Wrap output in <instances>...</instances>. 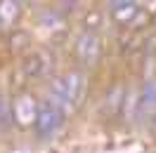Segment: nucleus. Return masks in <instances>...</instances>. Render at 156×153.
I'll list each match as a JSON object with an SVG mask.
<instances>
[{
  "instance_id": "nucleus-9",
  "label": "nucleus",
  "mask_w": 156,
  "mask_h": 153,
  "mask_svg": "<svg viewBox=\"0 0 156 153\" xmlns=\"http://www.w3.org/2000/svg\"><path fill=\"white\" fill-rule=\"evenodd\" d=\"M144 49H147V54H144V61H147V64H144V68H147V76L151 78L156 73V36L147 40V47Z\"/></svg>"
},
{
  "instance_id": "nucleus-11",
  "label": "nucleus",
  "mask_w": 156,
  "mask_h": 153,
  "mask_svg": "<svg viewBox=\"0 0 156 153\" xmlns=\"http://www.w3.org/2000/svg\"><path fill=\"white\" fill-rule=\"evenodd\" d=\"M12 123V101L5 94H0V130H7Z\"/></svg>"
},
{
  "instance_id": "nucleus-12",
  "label": "nucleus",
  "mask_w": 156,
  "mask_h": 153,
  "mask_svg": "<svg viewBox=\"0 0 156 153\" xmlns=\"http://www.w3.org/2000/svg\"><path fill=\"white\" fill-rule=\"evenodd\" d=\"M99 21H102V12H92L90 17H85V29L90 33H95V29L99 26Z\"/></svg>"
},
{
  "instance_id": "nucleus-6",
  "label": "nucleus",
  "mask_w": 156,
  "mask_h": 153,
  "mask_svg": "<svg viewBox=\"0 0 156 153\" xmlns=\"http://www.w3.org/2000/svg\"><path fill=\"white\" fill-rule=\"evenodd\" d=\"M126 94L128 90L123 83H116V85H111V90L107 92L104 97V104H102V113L109 115V118H114L116 113L123 111V101H126Z\"/></svg>"
},
{
  "instance_id": "nucleus-2",
  "label": "nucleus",
  "mask_w": 156,
  "mask_h": 153,
  "mask_svg": "<svg viewBox=\"0 0 156 153\" xmlns=\"http://www.w3.org/2000/svg\"><path fill=\"white\" fill-rule=\"evenodd\" d=\"M99 54H102V40H99L97 33H80V38L76 40V59L83 64V66L92 68L99 61Z\"/></svg>"
},
{
  "instance_id": "nucleus-5",
  "label": "nucleus",
  "mask_w": 156,
  "mask_h": 153,
  "mask_svg": "<svg viewBox=\"0 0 156 153\" xmlns=\"http://www.w3.org/2000/svg\"><path fill=\"white\" fill-rule=\"evenodd\" d=\"M50 64H52V59L48 57V52H43V49H33L31 54L24 57L21 71L26 73V78H40V76L48 73Z\"/></svg>"
},
{
  "instance_id": "nucleus-4",
  "label": "nucleus",
  "mask_w": 156,
  "mask_h": 153,
  "mask_svg": "<svg viewBox=\"0 0 156 153\" xmlns=\"http://www.w3.org/2000/svg\"><path fill=\"white\" fill-rule=\"evenodd\" d=\"M64 80V87H66V97H69V104L71 108H78L83 97H85V76L80 71H69L62 76Z\"/></svg>"
},
{
  "instance_id": "nucleus-7",
  "label": "nucleus",
  "mask_w": 156,
  "mask_h": 153,
  "mask_svg": "<svg viewBox=\"0 0 156 153\" xmlns=\"http://www.w3.org/2000/svg\"><path fill=\"white\" fill-rule=\"evenodd\" d=\"M111 19L121 24V26H126V24H133L135 17L140 14V5L137 2H114L111 5Z\"/></svg>"
},
{
  "instance_id": "nucleus-8",
  "label": "nucleus",
  "mask_w": 156,
  "mask_h": 153,
  "mask_svg": "<svg viewBox=\"0 0 156 153\" xmlns=\"http://www.w3.org/2000/svg\"><path fill=\"white\" fill-rule=\"evenodd\" d=\"M19 14V2H0V24L10 26Z\"/></svg>"
},
{
  "instance_id": "nucleus-10",
  "label": "nucleus",
  "mask_w": 156,
  "mask_h": 153,
  "mask_svg": "<svg viewBox=\"0 0 156 153\" xmlns=\"http://www.w3.org/2000/svg\"><path fill=\"white\" fill-rule=\"evenodd\" d=\"M149 106H156V83H144L142 92H140V108H149Z\"/></svg>"
},
{
  "instance_id": "nucleus-3",
  "label": "nucleus",
  "mask_w": 156,
  "mask_h": 153,
  "mask_svg": "<svg viewBox=\"0 0 156 153\" xmlns=\"http://www.w3.org/2000/svg\"><path fill=\"white\" fill-rule=\"evenodd\" d=\"M62 118H64V113L59 108H55L50 101H43L38 111V120H36V132L40 139H48L57 132L59 125H62Z\"/></svg>"
},
{
  "instance_id": "nucleus-1",
  "label": "nucleus",
  "mask_w": 156,
  "mask_h": 153,
  "mask_svg": "<svg viewBox=\"0 0 156 153\" xmlns=\"http://www.w3.org/2000/svg\"><path fill=\"white\" fill-rule=\"evenodd\" d=\"M38 111H40V104L33 99L31 94H19L12 99V120L14 125H19V127H36V120H38Z\"/></svg>"
}]
</instances>
